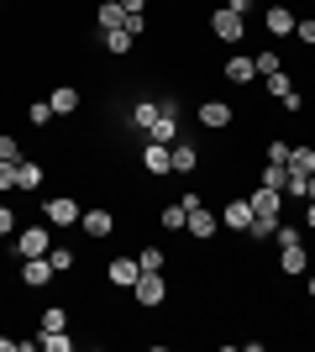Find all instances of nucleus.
<instances>
[{
	"mask_svg": "<svg viewBox=\"0 0 315 352\" xmlns=\"http://www.w3.org/2000/svg\"><path fill=\"white\" fill-rule=\"evenodd\" d=\"M137 263H142V274H163L168 268V248H137Z\"/></svg>",
	"mask_w": 315,
	"mask_h": 352,
	"instance_id": "25",
	"label": "nucleus"
},
{
	"mask_svg": "<svg viewBox=\"0 0 315 352\" xmlns=\"http://www.w3.org/2000/svg\"><path fill=\"white\" fill-rule=\"evenodd\" d=\"M179 200H184V210H189V216H184V232L195 236V242H210V236L221 232V216H215L200 195H179Z\"/></svg>",
	"mask_w": 315,
	"mask_h": 352,
	"instance_id": "1",
	"label": "nucleus"
},
{
	"mask_svg": "<svg viewBox=\"0 0 315 352\" xmlns=\"http://www.w3.org/2000/svg\"><path fill=\"white\" fill-rule=\"evenodd\" d=\"M168 153H174V174H200V147L195 142H184V137H179Z\"/></svg>",
	"mask_w": 315,
	"mask_h": 352,
	"instance_id": "19",
	"label": "nucleus"
},
{
	"mask_svg": "<svg viewBox=\"0 0 315 352\" xmlns=\"http://www.w3.org/2000/svg\"><path fill=\"white\" fill-rule=\"evenodd\" d=\"M231 121H237V105L231 100H200V126L205 132H226Z\"/></svg>",
	"mask_w": 315,
	"mask_h": 352,
	"instance_id": "8",
	"label": "nucleus"
},
{
	"mask_svg": "<svg viewBox=\"0 0 315 352\" xmlns=\"http://www.w3.org/2000/svg\"><path fill=\"white\" fill-rule=\"evenodd\" d=\"M226 11H237V16H253V0H226Z\"/></svg>",
	"mask_w": 315,
	"mask_h": 352,
	"instance_id": "40",
	"label": "nucleus"
},
{
	"mask_svg": "<svg viewBox=\"0 0 315 352\" xmlns=\"http://www.w3.org/2000/svg\"><path fill=\"white\" fill-rule=\"evenodd\" d=\"M21 347V337H0V352H16Z\"/></svg>",
	"mask_w": 315,
	"mask_h": 352,
	"instance_id": "42",
	"label": "nucleus"
},
{
	"mask_svg": "<svg viewBox=\"0 0 315 352\" xmlns=\"http://www.w3.org/2000/svg\"><path fill=\"white\" fill-rule=\"evenodd\" d=\"M210 37H215V43H247V16H237V11H210Z\"/></svg>",
	"mask_w": 315,
	"mask_h": 352,
	"instance_id": "3",
	"label": "nucleus"
},
{
	"mask_svg": "<svg viewBox=\"0 0 315 352\" xmlns=\"http://www.w3.org/2000/svg\"><path fill=\"white\" fill-rule=\"evenodd\" d=\"M47 263H53V274H74V248H47Z\"/></svg>",
	"mask_w": 315,
	"mask_h": 352,
	"instance_id": "30",
	"label": "nucleus"
},
{
	"mask_svg": "<svg viewBox=\"0 0 315 352\" xmlns=\"http://www.w3.org/2000/svg\"><path fill=\"white\" fill-rule=\"evenodd\" d=\"M247 206H253V216H284V190H268V184H253L247 190Z\"/></svg>",
	"mask_w": 315,
	"mask_h": 352,
	"instance_id": "9",
	"label": "nucleus"
},
{
	"mask_svg": "<svg viewBox=\"0 0 315 352\" xmlns=\"http://www.w3.org/2000/svg\"><path fill=\"white\" fill-rule=\"evenodd\" d=\"M43 174H47V168H43L37 158H21V163H16V190H21V195L43 190Z\"/></svg>",
	"mask_w": 315,
	"mask_h": 352,
	"instance_id": "17",
	"label": "nucleus"
},
{
	"mask_svg": "<svg viewBox=\"0 0 315 352\" xmlns=\"http://www.w3.org/2000/svg\"><path fill=\"white\" fill-rule=\"evenodd\" d=\"M137 279H142V263H137L132 252H116V258L105 263V284H110V289H126V294H132Z\"/></svg>",
	"mask_w": 315,
	"mask_h": 352,
	"instance_id": "4",
	"label": "nucleus"
},
{
	"mask_svg": "<svg viewBox=\"0 0 315 352\" xmlns=\"http://www.w3.org/2000/svg\"><path fill=\"white\" fill-rule=\"evenodd\" d=\"M79 216H84V206H79L74 195H53V200L43 206V221L53 226V232H58V226H79Z\"/></svg>",
	"mask_w": 315,
	"mask_h": 352,
	"instance_id": "5",
	"label": "nucleus"
},
{
	"mask_svg": "<svg viewBox=\"0 0 315 352\" xmlns=\"http://www.w3.org/2000/svg\"><path fill=\"white\" fill-rule=\"evenodd\" d=\"M116 210H105V206H95V210H84V216H79V232L90 236V242H105V236H116Z\"/></svg>",
	"mask_w": 315,
	"mask_h": 352,
	"instance_id": "6",
	"label": "nucleus"
},
{
	"mask_svg": "<svg viewBox=\"0 0 315 352\" xmlns=\"http://www.w3.org/2000/svg\"><path fill=\"white\" fill-rule=\"evenodd\" d=\"M279 105H284L289 116H300V111H305V95H300V89H284V95H279Z\"/></svg>",
	"mask_w": 315,
	"mask_h": 352,
	"instance_id": "37",
	"label": "nucleus"
},
{
	"mask_svg": "<svg viewBox=\"0 0 315 352\" xmlns=\"http://www.w3.org/2000/svg\"><path fill=\"white\" fill-rule=\"evenodd\" d=\"M16 274H21V284H27V289H53V279H58V274H53V263H47V252H43V258H21V268H16Z\"/></svg>",
	"mask_w": 315,
	"mask_h": 352,
	"instance_id": "10",
	"label": "nucleus"
},
{
	"mask_svg": "<svg viewBox=\"0 0 315 352\" xmlns=\"http://www.w3.org/2000/svg\"><path fill=\"white\" fill-rule=\"evenodd\" d=\"M279 221H284V216H279ZM279 221H273V216H253V226H247L242 236H247V242H273V232H279Z\"/></svg>",
	"mask_w": 315,
	"mask_h": 352,
	"instance_id": "26",
	"label": "nucleus"
},
{
	"mask_svg": "<svg viewBox=\"0 0 315 352\" xmlns=\"http://www.w3.org/2000/svg\"><path fill=\"white\" fill-rule=\"evenodd\" d=\"M142 168H148L152 179H163V174H174V153H168L163 142H142Z\"/></svg>",
	"mask_w": 315,
	"mask_h": 352,
	"instance_id": "12",
	"label": "nucleus"
},
{
	"mask_svg": "<svg viewBox=\"0 0 315 352\" xmlns=\"http://www.w3.org/2000/svg\"><path fill=\"white\" fill-rule=\"evenodd\" d=\"M294 21H300V16L289 11V0H284V6H268V11H263V27H268V37H294Z\"/></svg>",
	"mask_w": 315,
	"mask_h": 352,
	"instance_id": "13",
	"label": "nucleus"
},
{
	"mask_svg": "<svg viewBox=\"0 0 315 352\" xmlns=\"http://www.w3.org/2000/svg\"><path fill=\"white\" fill-rule=\"evenodd\" d=\"M100 47L110 53V58H126V53L137 47V37H132L126 27H110V32H100Z\"/></svg>",
	"mask_w": 315,
	"mask_h": 352,
	"instance_id": "18",
	"label": "nucleus"
},
{
	"mask_svg": "<svg viewBox=\"0 0 315 352\" xmlns=\"http://www.w3.org/2000/svg\"><path fill=\"white\" fill-rule=\"evenodd\" d=\"M263 158H268V163H289V142H284V137H268Z\"/></svg>",
	"mask_w": 315,
	"mask_h": 352,
	"instance_id": "36",
	"label": "nucleus"
},
{
	"mask_svg": "<svg viewBox=\"0 0 315 352\" xmlns=\"http://www.w3.org/2000/svg\"><path fill=\"white\" fill-rule=\"evenodd\" d=\"M47 105H53L58 116H74V111H79V89L74 85H58L53 95H47Z\"/></svg>",
	"mask_w": 315,
	"mask_h": 352,
	"instance_id": "22",
	"label": "nucleus"
},
{
	"mask_svg": "<svg viewBox=\"0 0 315 352\" xmlns=\"http://www.w3.org/2000/svg\"><path fill=\"white\" fill-rule=\"evenodd\" d=\"M95 27H100V32L126 27V6H121V0H100V6H95Z\"/></svg>",
	"mask_w": 315,
	"mask_h": 352,
	"instance_id": "21",
	"label": "nucleus"
},
{
	"mask_svg": "<svg viewBox=\"0 0 315 352\" xmlns=\"http://www.w3.org/2000/svg\"><path fill=\"white\" fill-rule=\"evenodd\" d=\"M253 63H257V79H263V74H273V69H284L279 47H257V53H253Z\"/></svg>",
	"mask_w": 315,
	"mask_h": 352,
	"instance_id": "31",
	"label": "nucleus"
},
{
	"mask_svg": "<svg viewBox=\"0 0 315 352\" xmlns=\"http://www.w3.org/2000/svg\"><path fill=\"white\" fill-rule=\"evenodd\" d=\"M294 37H300L305 47H315V16H305V21H294Z\"/></svg>",
	"mask_w": 315,
	"mask_h": 352,
	"instance_id": "38",
	"label": "nucleus"
},
{
	"mask_svg": "<svg viewBox=\"0 0 315 352\" xmlns=\"http://www.w3.org/2000/svg\"><path fill=\"white\" fill-rule=\"evenodd\" d=\"M16 232H21V221H16V206H5V200H0V236H5V242H16Z\"/></svg>",
	"mask_w": 315,
	"mask_h": 352,
	"instance_id": "33",
	"label": "nucleus"
},
{
	"mask_svg": "<svg viewBox=\"0 0 315 352\" xmlns=\"http://www.w3.org/2000/svg\"><path fill=\"white\" fill-rule=\"evenodd\" d=\"M37 331H69V310H63V305H47L43 316H37Z\"/></svg>",
	"mask_w": 315,
	"mask_h": 352,
	"instance_id": "27",
	"label": "nucleus"
},
{
	"mask_svg": "<svg viewBox=\"0 0 315 352\" xmlns=\"http://www.w3.org/2000/svg\"><path fill=\"white\" fill-rule=\"evenodd\" d=\"M310 200H315V174H310Z\"/></svg>",
	"mask_w": 315,
	"mask_h": 352,
	"instance_id": "45",
	"label": "nucleus"
},
{
	"mask_svg": "<svg viewBox=\"0 0 315 352\" xmlns=\"http://www.w3.org/2000/svg\"><path fill=\"white\" fill-rule=\"evenodd\" d=\"M47 248H53V226H47V221H32V226H21V232H16V242H11L16 258H43Z\"/></svg>",
	"mask_w": 315,
	"mask_h": 352,
	"instance_id": "2",
	"label": "nucleus"
},
{
	"mask_svg": "<svg viewBox=\"0 0 315 352\" xmlns=\"http://www.w3.org/2000/svg\"><path fill=\"white\" fill-rule=\"evenodd\" d=\"M221 226L226 232H247V226H253V206H247V195H237V200H226L221 206Z\"/></svg>",
	"mask_w": 315,
	"mask_h": 352,
	"instance_id": "11",
	"label": "nucleus"
},
{
	"mask_svg": "<svg viewBox=\"0 0 315 352\" xmlns=\"http://www.w3.org/2000/svg\"><path fill=\"white\" fill-rule=\"evenodd\" d=\"M179 132H184V126H179V116H174V111H158V121L148 126V142L174 147V142H179Z\"/></svg>",
	"mask_w": 315,
	"mask_h": 352,
	"instance_id": "16",
	"label": "nucleus"
},
{
	"mask_svg": "<svg viewBox=\"0 0 315 352\" xmlns=\"http://www.w3.org/2000/svg\"><path fill=\"white\" fill-rule=\"evenodd\" d=\"M132 300H137L142 310H158V305L168 300V279H163V274H142V279L132 284Z\"/></svg>",
	"mask_w": 315,
	"mask_h": 352,
	"instance_id": "7",
	"label": "nucleus"
},
{
	"mask_svg": "<svg viewBox=\"0 0 315 352\" xmlns=\"http://www.w3.org/2000/svg\"><path fill=\"white\" fill-rule=\"evenodd\" d=\"M53 116H58V111H53L47 100H32V105H27V121H32V126H47Z\"/></svg>",
	"mask_w": 315,
	"mask_h": 352,
	"instance_id": "34",
	"label": "nucleus"
},
{
	"mask_svg": "<svg viewBox=\"0 0 315 352\" xmlns=\"http://www.w3.org/2000/svg\"><path fill=\"white\" fill-rule=\"evenodd\" d=\"M0 158H5V163H21V158H27V153H21V142H16L11 132H0Z\"/></svg>",
	"mask_w": 315,
	"mask_h": 352,
	"instance_id": "35",
	"label": "nucleus"
},
{
	"mask_svg": "<svg viewBox=\"0 0 315 352\" xmlns=\"http://www.w3.org/2000/svg\"><path fill=\"white\" fill-rule=\"evenodd\" d=\"M305 294H310V300H315V274H310V284H305Z\"/></svg>",
	"mask_w": 315,
	"mask_h": 352,
	"instance_id": "44",
	"label": "nucleus"
},
{
	"mask_svg": "<svg viewBox=\"0 0 315 352\" xmlns=\"http://www.w3.org/2000/svg\"><path fill=\"white\" fill-rule=\"evenodd\" d=\"M279 268H284V274H305V268H310V248H305V242H279Z\"/></svg>",
	"mask_w": 315,
	"mask_h": 352,
	"instance_id": "15",
	"label": "nucleus"
},
{
	"mask_svg": "<svg viewBox=\"0 0 315 352\" xmlns=\"http://www.w3.org/2000/svg\"><path fill=\"white\" fill-rule=\"evenodd\" d=\"M221 74L231 79V85H257V63H253V53H231V58L221 63Z\"/></svg>",
	"mask_w": 315,
	"mask_h": 352,
	"instance_id": "14",
	"label": "nucleus"
},
{
	"mask_svg": "<svg viewBox=\"0 0 315 352\" xmlns=\"http://www.w3.org/2000/svg\"><path fill=\"white\" fill-rule=\"evenodd\" d=\"M11 190H16V163L0 158V195H11Z\"/></svg>",
	"mask_w": 315,
	"mask_h": 352,
	"instance_id": "39",
	"label": "nucleus"
},
{
	"mask_svg": "<svg viewBox=\"0 0 315 352\" xmlns=\"http://www.w3.org/2000/svg\"><path fill=\"white\" fill-rule=\"evenodd\" d=\"M37 347H47V352H74V337H69V331H37Z\"/></svg>",
	"mask_w": 315,
	"mask_h": 352,
	"instance_id": "28",
	"label": "nucleus"
},
{
	"mask_svg": "<svg viewBox=\"0 0 315 352\" xmlns=\"http://www.w3.org/2000/svg\"><path fill=\"white\" fill-rule=\"evenodd\" d=\"M126 116H132V132H142V137H148V126L158 121V100H148V95H137Z\"/></svg>",
	"mask_w": 315,
	"mask_h": 352,
	"instance_id": "20",
	"label": "nucleus"
},
{
	"mask_svg": "<svg viewBox=\"0 0 315 352\" xmlns=\"http://www.w3.org/2000/svg\"><path fill=\"white\" fill-rule=\"evenodd\" d=\"M121 6H126V11H148V0H121Z\"/></svg>",
	"mask_w": 315,
	"mask_h": 352,
	"instance_id": "43",
	"label": "nucleus"
},
{
	"mask_svg": "<svg viewBox=\"0 0 315 352\" xmlns=\"http://www.w3.org/2000/svg\"><path fill=\"white\" fill-rule=\"evenodd\" d=\"M305 232H315V200H305Z\"/></svg>",
	"mask_w": 315,
	"mask_h": 352,
	"instance_id": "41",
	"label": "nucleus"
},
{
	"mask_svg": "<svg viewBox=\"0 0 315 352\" xmlns=\"http://www.w3.org/2000/svg\"><path fill=\"white\" fill-rule=\"evenodd\" d=\"M289 174H315V147L300 142V147H289V163H284Z\"/></svg>",
	"mask_w": 315,
	"mask_h": 352,
	"instance_id": "23",
	"label": "nucleus"
},
{
	"mask_svg": "<svg viewBox=\"0 0 315 352\" xmlns=\"http://www.w3.org/2000/svg\"><path fill=\"white\" fill-rule=\"evenodd\" d=\"M184 216H189V210H184V200L158 206V226H163V232H184Z\"/></svg>",
	"mask_w": 315,
	"mask_h": 352,
	"instance_id": "24",
	"label": "nucleus"
},
{
	"mask_svg": "<svg viewBox=\"0 0 315 352\" xmlns=\"http://www.w3.org/2000/svg\"><path fill=\"white\" fill-rule=\"evenodd\" d=\"M263 89H268L273 100H279V95H284V89H294V79H289L284 69H273V74H263Z\"/></svg>",
	"mask_w": 315,
	"mask_h": 352,
	"instance_id": "32",
	"label": "nucleus"
},
{
	"mask_svg": "<svg viewBox=\"0 0 315 352\" xmlns=\"http://www.w3.org/2000/svg\"><path fill=\"white\" fill-rule=\"evenodd\" d=\"M284 179H289L284 163H263V168H257V184H268V190H284Z\"/></svg>",
	"mask_w": 315,
	"mask_h": 352,
	"instance_id": "29",
	"label": "nucleus"
}]
</instances>
